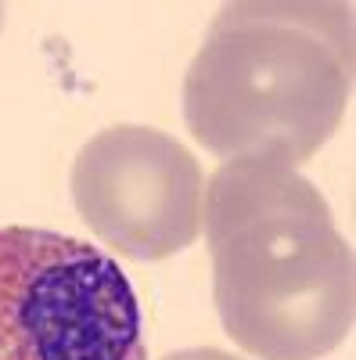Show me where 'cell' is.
I'll return each instance as SVG.
<instances>
[{"mask_svg":"<svg viewBox=\"0 0 356 360\" xmlns=\"http://www.w3.org/2000/svg\"><path fill=\"white\" fill-rule=\"evenodd\" d=\"M223 332L259 360H320L356 317L352 245L331 205L281 162L230 159L202 195Z\"/></svg>","mask_w":356,"mask_h":360,"instance_id":"1","label":"cell"},{"mask_svg":"<svg viewBox=\"0 0 356 360\" xmlns=\"http://www.w3.org/2000/svg\"><path fill=\"white\" fill-rule=\"evenodd\" d=\"M352 98L345 4H227L184 76V119L205 152L288 169L313 159Z\"/></svg>","mask_w":356,"mask_h":360,"instance_id":"2","label":"cell"},{"mask_svg":"<svg viewBox=\"0 0 356 360\" xmlns=\"http://www.w3.org/2000/svg\"><path fill=\"white\" fill-rule=\"evenodd\" d=\"M0 360H147L123 266L72 234L0 227Z\"/></svg>","mask_w":356,"mask_h":360,"instance_id":"3","label":"cell"},{"mask_svg":"<svg viewBox=\"0 0 356 360\" xmlns=\"http://www.w3.org/2000/svg\"><path fill=\"white\" fill-rule=\"evenodd\" d=\"M202 166L152 127H108L72 162V202L119 256L159 263L202 234Z\"/></svg>","mask_w":356,"mask_h":360,"instance_id":"4","label":"cell"},{"mask_svg":"<svg viewBox=\"0 0 356 360\" xmlns=\"http://www.w3.org/2000/svg\"><path fill=\"white\" fill-rule=\"evenodd\" d=\"M162 360H237V356H230L223 349H176V353H169Z\"/></svg>","mask_w":356,"mask_h":360,"instance_id":"5","label":"cell"},{"mask_svg":"<svg viewBox=\"0 0 356 360\" xmlns=\"http://www.w3.org/2000/svg\"><path fill=\"white\" fill-rule=\"evenodd\" d=\"M0 25H4V4H0Z\"/></svg>","mask_w":356,"mask_h":360,"instance_id":"6","label":"cell"}]
</instances>
